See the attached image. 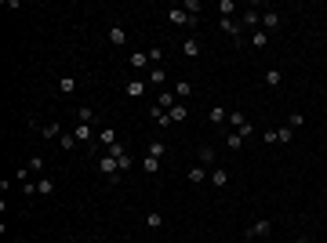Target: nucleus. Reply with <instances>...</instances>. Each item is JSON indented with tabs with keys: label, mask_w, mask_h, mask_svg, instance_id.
<instances>
[{
	"label": "nucleus",
	"mask_w": 327,
	"mask_h": 243,
	"mask_svg": "<svg viewBox=\"0 0 327 243\" xmlns=\"http://www.w3.org/2000/svg\"><path fill=\"white\" fill-rule=\"evenodd\" d=\"M218 29H222L226 36H233L236 44L243 40V29H240V22H236V18H218Z\"/></svg>",
	"instance_id": "20e7f679"
},
{
	"label": "nucleus",
	"mask_w": 327,
	"mask_h": 243,
	"mask_svg": "<svg viewBox=\"0 0 327 243\" xmlns=\"http://www.w3.org/2000/svg\"><path fill=\"white\" fill-rule=\"evenodd\" d=\"M116 142H120V138H116L113 127H102V131H98V145H102V149H113Z\"/></svg>",
	"instance_id": "f3484780"
},
{
	"label": "nucleus",
	"mask_w": 327,
	"mask_h": 243,
	"mask_svg": "<svg viewBox=\"0 0 327 243\" xmlns=\"http://www.w3.org/2000/svg\"><path fill=\"white\" fill-rule=\"evenodd\" d=\"M163 152H168V142H160V138H156V142L149 145V156H156V160H160Z\"/></svg>",
	"instance_id": "473e14b6"
},
{
	"label": "nucleus",
	"mask_w": 327,
	"mask_h": 243,
	"mask_svg": "<svg viewBox=\"0 0 327 243\" xmlns=\"http://www.w3.org/2000/svg\"><path fill=\"white\" fill-rule=\"evenodd\" d=\"M33 174H40V171H44V156H29V164H26Z\"/></svg>",
	"instance_id": "72a5a7b5"
},
{
	"label": "nucleus",
	"mask_w": 327,
	"mask_h": 243,
	"mask_svg": "<svg viewBox=\"0 0 327 243\" xmlns=\"http://www.w3.org/2000/svg\"><path fill=\"white\" fill-rule=\"evenodd\" d=\"M146 55H149V62H153V65H160V62H163V48H156V44H153Z\"/></svg>",
	"instance_id": "f704fd0d"
},
{
	"label": "nucleus",
	"mask_w": 327,
	"mask_h": 243,
	"mask_svg": "<svg viewBox=\"0 0 327 243\" xmlns=\"http://www.w3.org/2000/svg\"><path fill=\"white\" fill-rule=\"evenodd\" d=\"M182 8H186V11H189V15L196 18V11H200V0H186V4H182Z\"/></svg>",
	"instance_id": "e433bc0d"
},
{
	"label": "nucleus",
	"mask_w": 327,
	"mask_h": 243,
	"mask_svg": "<svg viewBox=\"0 0 327 243\" xmlns=\"http://www.w3.org/2000/svg\"><path fill=\"white\" fill-rule=\"evenodd\" d=\"M215 8H218V18H233L236 15V0H218Z\"/></svg>",
	"instance_id": "5701e85b"
},
{
	"label": "nucleus",
	"mask_w": 327,
	"mask_h": 243,
	"mask_svg": "<svg viewBox=\"0 0 327 243\" xmlns=\"http://www.w3.org/2000/svg\"><path fill=\"white\" fill-rule=\"evenodd\" d=\"M265 84L269 87H280L283 84V69H265Z\"/></svg>",
	"instance_id": "c85d7f7f"
},
{
	"label": "nucleus",
	"mask_w": 327,
	"mask_h": 243,
	"mask_svg": "<svg viewBox=\"0 0 327 243\" xmlns=\"http://www.w3.org/2000/svg\"><path fill=\"white\" fill-rule=\"evenodd\" d=\"M288 127H291V131L305 127V116H302V113H291V116H288Z\"/></svg>",
	"instance_id": "2f4dec72"
},
{
	"label": "nucleus",
	"mask_w": 327,
	"mask_h": 243,
	"mask_svg": "<svg viewBox=\"0 0 327 243\" xmlns=\"http://www.w3.org/2000/svg\"><path fill=\"white\" fill-rule=\"evenodd\" d=\"M291 138H295V131H291L288 124H283V127H276V145H288Z\"/></svg>",
	"instance_id": "c756f323"
},
{
	"label": "nucleus",
	"mask_w": 327,
	"mask_h": 243,
	"mask_svg": "<svg viewBox=\"0 0 327 243\" xmlns=\"http://www.w3.org/2000/svg\"><path fill=\"white\" fill-rule=\"evenodd\" d=\"M168 116H171V124H186V120H189V109L178 102V105H171V109H168Z\"/></svg>",
	"instance_id": "412c9836"
},
{
	"label": "nucleus",
	"mask_w": 327,
	"mask_h": 243,
	"mask_svg": "<svg viewBox=\"0 0 327 243\" xmlns=\"http://www.w3.org/2000/svg\"><path fill=\"white\" fill-rule=\"evenodd\" d=\"M76 124H98V113L91 105H80L76 109Z\"/></svg>",
	"instance_id": "4468645a"
},
{
	"label": "nucleus",
	"mask_w": 327,
	"mask_h": 243,
	"mask_svg": "<svg viewBox=\"0 0 327 243\" xmlns=\"http://www.w3.org/2000/svg\"><path fill=\"white\" fill-rule=\"evenodd\" d=\"M208 178H211V171L203 167V164H193V167L186 171V182H189V185H203Z\"/></svg>",
	"instance_id": "7ed1b4c3"
},
{
	"label": "nucleus",
	"mask_w": 327,
	"mask_h": 243,
	"mask_svg": "<svg viewBox=\"0 0 327 243\" xmlns=\"http://www.w3.org/2000/svg\"><path fill=\"white\" fill-rule=\"evenodd\" d=\"M149 84L163 91V84H168V69H160V65H153V69H149Z\"/></svg>",
	"instance_id": "2eb2a0df"
},
{
	"label": "nucleus",
	"mask_w": 327,
	"mask_h": 243,
	"mask_svg": "<svg viewBox=\"0 0 327 243\" xmlns=\"http://www.w3.org/2000/svg\"><path fill=\"white\" fill-rule=\"evenodd\" d=\"M55 189H58L55 178H48V174H40V178H36V192H40V196H51Z\"/></svg>",
	"instance_id": "ddd939ff"
},
{
	"label": "nucleus",
	"mask_w": 327,
	"mask_h": 243,
	"mask_svg": "<svg viewBox=\"0 0 327 243\" xmlns=\"http://www.w3.org/2000/svg\"><path fill=\"white\" fill-rule=\"evenodd\" d=\"M58 91H62L66 98H69V95H76V91H80V80H76L73 73H66V76L58 80Z\"/></svg>",
	"instance_id": "6e6552de"
},
{
	"label": "nucleus",
	"mask_w": 327,
	"mask_h": 243,
	"mask_svg": "<svg viewBox=\"0 0 327 243\" xmlns=\"http://www.w3.org/2000/svg\"><path fill=\"white\" fill-rule=\"evenodd\" d=\"M171 91H175V98H189L193 95V84H189V80H175Z\"/></svg>",
	"instance_id": "bb28decb"
},
{
	"label": "nucleus",
	"mask_w": 327,
	"mask_h": 243,
	"mask_svg": "<svg viewBox=\"0 0 327 243\" xmlns=\"http://www.w3.org/2000/svg\"><path fill=\"white\" fill-rule=\"evenodd\" d=\"M73 135H76V142H80V145H88V142L95 138V127H91V124H76V127H73Z\"/></svg>",
	"instance_id": "f8f14e48"
},
{
	"label": "nucleus",
	"mask_w": 327,
	"mask_h": 243,
	"mask_svg": "<svg viewBox=\"0 0 327 243\" xmlns=\"http://www.w3.org/2000/svg\"><path fill=\"white\" fill-rule=\"evenodd\" d=\"M182 55L186 58H200V40H182Z\"/></svg>",
	"instance_id": "b1692460"
},
{
	"label": "nucleus",
	"mask_w": 327,
	"mask_h": 243,
	"mask_svg": "<svg viewBox=\"0 0 327 243\" xmlns=\"http://www.w3.org/2000/svg\"><path fill=\"white\" fill-rule=\"evenodd\" d=\"M160 225H163V214L149 211V214H146V229H160Z\"/></svg>",
	"instance_id": "7c9ffc66"
},
{
	"label": "nucleus",
	"mask_w": 327,
	"mask_h": 243,
	"mask_svg": "<svg viewBox=\"0 0 327 243\" xmlns=\"http://www.w3.org/2000/svg\"><path fill=\"white\" fill-rule=\"evenodd\" d=\"M298 243H313V239H309V236H298Z\"/></svg>",
	"instance_id": "58836bf2"
},
{
	"label": "nucleus",
	"mask_w": 327,
	"mask_h": 243,
	"mask_svg": "<svg viewBox=\"0 0 327 243\" xmlns=\"http://www.w3.org/2000/svg\"><path fill=\"white\" fill-rule=\"evenodd\" d=\"M208 120L215 127H222V124H229V109L226 105H211V113H208Z\"/></svg>",
	"instance_id": "1a4fd4ad"
},
{
	"label": "nucleus",
	"mask_w": 327,
	"mask_h": 243,
	"mask_svg": "<svg viewBox=\"0 0 327 243\" xmlns=\"http://www.w3.org/2000/svg\"><path fill=\"white\" fill-rule=\"evenodd\" d=\"M128 69H135V73H149V69H153V62H149V55H146V51H131Z\"/></svg>",
	"instance_id": "f03ea898"
},
{
	"label": "nucleus",
	"mask_w": 327,
	"mask_h": 243,
	"mask_svg": "<svg viewBox=\"0 0 327 243\" xmlns=\"http://www.w3.org/2000/svg\"><path fill=\"white\" fill-rule=\"evenodd\" d=\"M269 229H273V222H269V218H262V222H255V225H251L248 232H243V236H248V239H255V236H265Z\"/></svg>",
	"instance_id": "dca6fc26"
},
{
	"label": "nucleus",
	"mask_w": 327,
	"mask_h": 243,
	"mask_svg": "<svg viewBox=\"0 0 327 243\" xmlns=\"http://www.w3.org/2000/svg\"><path fill=\"white\" fill-rule=\"evenodd\" d=\"M248 44H251V48H269V33H265V29H255V33L248 36Z\"/></svg>",
	"instance_id": "4be33fe9"
},
{
	"label": "nucleus",
	"mask_w": 327,
	"mask_h": 243,
	"mask_svg": "<svg viewBox=\"0 0 327 243\" xmlns=\"http://www.w3.org/2000/svg\"><path fill=\"white\" fill-rule=\"evenodd\" d=\"M156 105H160V109H171V105H178L175 91H160V95H156Z\"/></svg>",
	"instance_id": "393cba45"
},
{
	"label": "nucleus",
	"mask_w": 327,
	"mask_h": 243,
	"mask_svg": "<svg viewBox=\"0 0 327 243\" xmlns=\"http://www.w3.org/2000/svg\"><path fill=\"white\" fill-rule=\"evenodd\" d=\"M226 145H229V149H233V152H236V149H240V145H243V138H240V135H236V131H229V138H226Z\"/></svg>",
	"instance_id": "c9c22d12"
},
{
	"label": "nucleus",
	"mask_w": 327,
	"mask_h": 243,
	"mask_svg": "<svg viewBox=\"0 0 327 243\" xmlns=\"http://www.w3.org/2000/svg\"><path fill=\"white\" fill-rule=\"evenodd\" d=\"M142 171H146V174H160V160L146 152V156H142Z\"/></svg>",
	"instance_id": "a878e982"
},
{
	"label": "nucleus",
	"mask_w": 327,
	"mask_h": 243,
	"mask_svg": "<svg viewBox=\"0 0 327 243\" xmlns=\"http://www.w3.org/2000/svg\"><path fill=\"white\" fill-rule=\"evenodd\" d=\"M168 22H171V26H196V18H193L186 8H171V11H168Z\"/></svg>",
	"instance_id": "39448f33"
},
{
	"label": "nucleus",
	"mask_w": 327,
	"mask_h": 243,
	"mask_svg": "<svg viewBox=\"0 0 327 243\" xmlns=\"http://www.w3.org/2000/svg\"><path fill=\"white\" fill-rule=\"evenodd\" d=\"M40 135H44V138H55V142H58V138L66 135V127L58 124V120H48V124H44V127H40Z\"/></svg>",
	"instance_id": "9d476101"
},
{
	"label": "nucleus",
	"mask_w": 327,
	"mask_h": 243,
	"mask_svg": "<svg viewBox=\"0 0 327 243\" xmlns=\"http://www.w3.org/2000/svg\"><path fill=\"white\" fill-rule=\"evenodd\" d=\"M124 40H128L124 26H120V22H113V26H109V44H113V48H124Z\"/></svg>",
	"instance_id": "9b49d317"
},
{
	"label": "nucleus",
	"mask_w": 327,
	"mask_h": 243,
	"mask_svg": "<svg viewBox=\"0 0 327 243\" xmlns=\"http://www.w3.org/2000/svg\"><path fill=\"white\" fill-rule=\"evenodd\" d=\"M95 167H98V174H106L109 182H116V178H120V160H116V156H109V152H102V156L95 160Z\"/></svg>",
	"instance_id": "f257e3e1"
},
{
	"label": "nucleus",
	"mask_w": 327,
	"mask_h": 243,
	"mask_svg": "<svg viewBox=\"0 0 327 243\" xmlns=\"http://www.w3.org/2000/svg\"><path fill=\"white\" fill-rule=\"evenodd\" d=\"M243 26H251V29H262V11L258 8H251V11H243V18H240Z\"/></svg>",
	"instance_id": "aec40b11"
},
{
	"label": "nucleus",
	"mask_w": 327,
	"mask_h": 243,
	"mask_svg": "<svg viewBox=\"0 0 327 243\" xmlns=\"http://www.w3.org/2000/svg\"><path fill=\"white\" fill-rule=\"evenodd\" d=\"M58 145H62L66 152H73V149H80V142H76V135H73V131H66V135L58 138Z\"/></svg>",
	"instance_id": "cd10ccee"
},
{
	"label": "nucleus",
	"mask_w": 327,
	"mask_h": 243,
	"mask_svg": "<svg viewBox=\"0 0 327 243\" xmlns=\"http://www.w3.org/2000/svg\"><path fill=\"white\" fill-rule=\"evenodd\" d=\"M196 164L211 167V164H215V149H211V145H200V149H196Z\"/></svg>",
	"instance_id": "6ab92c4d"
},
{
	"label": "nucleus",
	"mask_w": 327,
	"mask_h": 243,
	"mask_svg": "<svg viewBox=\"0 0 327 243\" xmlns=\"http://www.w3.org/2000/svg\"><path fill=\"white\" fill-rule=\"evenodd\" d=\"M146 91H149V84H146V80H142V76H135V80H128V87H124V95H128V98H142Z\"/></svg>",
	"instance_id": "423d86ee"
},
{
	"label": "nucleus",
	"mask_w": 327,
	"mask_h": 243,
	"mask_svg": "<svg viewBox=\"0 0 327 243\" xmlns=\"http://www.w3.org/2000/svg\"><path fill=\"white\" fill-rule=\"evenodd\" d=\"M262 29L273 36V33L280 29V11H273V8H269V11H262Z\"/></svg>",
	"instance_id": "0eeeda50"
},
{
	"label": "nucleus",
	"mask_w": 327,
	"mask_h": 243,
	"mask_svg": "<svg viewBox=\"0 0 327 243\" xmlns=\"http://www.w3.org/2000/svg\"><path fill=\"white\" fill-rule=\"evenodd\" d=\"M262 142H265V145H276V127H269V131L262 135Z\"/></svg>",
	"instance_id": "4c0bfd02"
},
{
	"label": "nucleus",
	"mask_w": 327,
	"mask_h": 243,
	"mask_svg": "<svg viewBox=\"0 0 327 243\" xmlns=\"http://www.w3.org/2000/svg\"><path fill=\"white\" fill-rule=\"evenodd\" d=\"M208 182H211V185H215V189H226V185H229V171H226V167H215V171H211V178H208Z\"/></svg>",
	"instance_id": "a211bd4d"
}]
</instances>
